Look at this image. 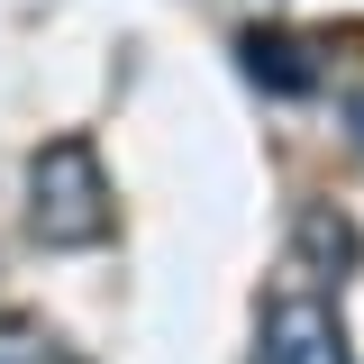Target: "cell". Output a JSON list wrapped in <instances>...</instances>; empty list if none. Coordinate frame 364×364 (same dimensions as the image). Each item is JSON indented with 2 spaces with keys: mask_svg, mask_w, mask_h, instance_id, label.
<instances>
[{
  "mask_svg": "<svg viewBox=\"0 0 364 364\" xmlns=\"http://www.w3.org/2000/svg\"><path fill=\"white\" fill-rule=\"evenodd\" d=\"M28 219H37L46 246H100L109 237V173H100V155H91V136H55L37 146V164H28Z\"/></svg>",
  "mask_w": 364,
  "mask_h": 364,
  "instance_id": "cell-1",
  "label": "cell"
},
{
  "mask_svg": "<svg viewBox=\"0 0 364 364\" xmlns=\"http://www.w3.org/2000/svg\"><path fill=\"white\" fill-rule=\"evenodd\" d=\"M255 364H346L337 310H328V301H310V291L273 301V310H264V355H255Z\"/></svg>",
  "mask_w": 364,
  "mask_h": 364,
  "instance_id": "cell-2",
  "label": "cell"
},
{
  "mask_svg": "<svg viewBox=\"0 0 364 364\" xmlns=\"http://www.w3.org/2000/svg\"><path fill=\"white\" fill-rule=\"evenodd\" d=\"M237 55H246V73H255L264 91H282V100L318 91V55H310V37H291V28H246Z\"/></svg>",
  "mask_w": 364,
  "mask_h": 364,
  "instance_id": "cell-3",
  "label": "cell"
},
{
  "mask_svg": "<svg viewBox=\"0 0 364 364\" xmlns=\"http://www.w3.org/2000/svg\"><path fill=\"white\" fill-rule=\"evenodd\" d=\"M301 246H310L318 264H355V228L328 219V210H310V219H301Z\"/></svg>",
  "mask_w": 364,
  "mask_h": 364,
  "instance_id": "cell-4",
  "label": "cell"
},
{
  "mask_svg": "<svg viewBox=\"0 0 364 364\" xmlns=\"http://www.w3.org/2000/svg\"><path fill=\"white\" fill-rule=\"evenodd\" d=\"M0 364H73L64 346H46L37 328H18V318H0Z\"/></svg>",
  "mask_w": 364,
  "mask_h": 364,
  "instance_id": "cell-5",
  "label": "cell"
},
{
  "mask_svg": "<svg viewBox=\"0 0 364 364\" xmlns=\"http://www.w3.org/2000/svg\"><path fill=\"white\" fill-rule=\"evenodd\" d=\"M346 119H355V146H364V100H355V109H346Z\"/></svg>",
  "mask_w": 364,
  "mask_h": 364,
  "instance_id": "cell-6",
  "label": "cell"
}]
</instances>
